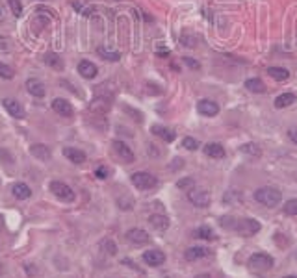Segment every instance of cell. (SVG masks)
Returning <instances> with one entry per match:
<instances>
[{
  "instance_id": "6da1fadb",
  "label": "cell",
  "mask_w": 297,
  "mask_h": 278,
  "mask_svg": "<svg viewBox=\"0 0 297 278\" xmlns=\"http://www.w3.org/2000/svg\"><path fill=\"white\" fill-rule=\"evenodd\" d=\"M282 199V193L275 187H260L255 191V201L266 208H277Z\"/></svg>"
},
{
  "instance_id": "7a4b0ae2",
  "label": "cell",
  "mask_w": 297,
  "mask_h": 278,
  "mask_svg": "<svg viewBox=\"0 0 297 278\" xmlns=\"http://www.w3.org/2000/svg\"><path fill=\"white\" fill-rule=\"evenodd\" d=\"M51 191L58 197L59 201H63V202H73L75 201V191L67 184H63V182H58V180L51 182Z\"/></svg>"
},
{
  "instance_id": "3957f363",
  "label": "cell",
  "mask_w": 297,
  "mask_h": 278,
  "mask_svg": "<svg viewBox=\"0 0 297 278\" xmlns=\"http://www.w3.org/2000/svg\"><path fill=\"white\" fill-rule=\"evenodd\" d=\"M130 180H132V184L136 185L137 189H153L158 184L156 177H153L151 173H134Z\"/></svg>"
},
{
  "instance_id": "277c9868",
  "label": "cell",
  "mask_w": 297,
  "mask_h": 278,
  "mask_svg": "<svg viewBox=\"0 0 297 278\" xmlns=\"http://www.w3.org/2000/svg\"><path fill=\"white\" fill-rule=\"evenodd\" d=\"M249 267H253V269H271L273 258L266 253H256L249 258Z\"/></svg>"
},
{
  "instance_id": "5b68a950",
  "label": "cell",
  "mask_w": 297,
  "mask_h": 278,
  "mask_svg": "<svg viewBox=\"0 0 297 278\" xmlns=\"http://www.w3.org/2000/svg\"><path fill=\"white\" fill-rule=\"evenodd\" d=\"M2 106L8 110V113L11 117H15V119L26 117V111L25 108H23V104L19 101H15V99H4V101H2Z\"/></svg>"
},
{
  "instance_id": "8992f818",
  "label": "cell",
  "mask_w": 297,
  "mask_h": 278,
  "mask_svg": "<svg viewBox=\"0 0 297 278\" xmlns=\"http://www.w3.org/2000/svg\"><path fill=\"white\" fill-rule=\"evenodd\" d=\"M188 199L197 208H206L210 204V195L206 193V191H203V189H191L188 193Z\"/></svg>"
},
{
  "instance_id": "52a82bcc",
  "label": "cell",
  "mask_w": 297,
  "mask_h": 278,
  "mask_svg": "<svg viewBox=\"0 0 297 278\" xmlns=\"http://www.w3.org/2000/svg\"><path fill=\"white\" fill-rule=\"evenodd\" d=\"M111 147H113L115 154H117L125 163H132V161H134V152L128 149V145H125L123 141H113Z\"/></svg>"
},
{
  "instance_id": "ba28073f",
  "label": "cell",
  "mask_w": 297,
  "mask_h": 278,
  "mask_svg": "<svg viewBox=\"0 0 297 278\" xmlns=\"http://www.w3.org/2000/svg\"><path fill=\"white\" fill-rule=\"evenodd\" d=\"M52 110L61 117H73V106L65 99H54L52 101Z\"/></svg>"
},
{
  "instance_id": "9c48e42d",
  "label": "cell",
  "mask_w": 297,
  "mask_h": 278,
  "mask_svg": "<svg viewBox=\"0 0 297 278\" xmlns=\"http://www.w3.org/2000/svg\"><path fill=\"white\" fill-rule=\"evenodd\" d=\"M197 110H199V113L206 115V117H214V115L219 113V106H217L214 101L203 99V101H199V104H197Z\"/></svg>"
},
{
  "instance_id": "30bf717a",
  "label": "cell",
  "mask_w": 297,
  "mask_h": 278,
  "mask_svg": "<svg viewBox=\"0 0 297 278\" xmlns=\"http://www.w3.org/2000/svg\"><path fill=\"white\" fill-rule=\"evenodd\" d=\"M127 239L132 245H145L149 243V234L141 228H132L127 232Z\"/></svg>"
},
{
  "instance_id": "8fae6325",
  "label": "cell",
  "mask_w": 297,
  "mask_h": 278,
  "mask_svg": "<svg viewBox=\"0 0 297 278\" xmlns=\"http://www.w3.org/2000/svg\"><path fill=\"white\" fill-rule=\"evenodd\" d=\"M26 89L28 93L32 95V97H37V99H41L45 97V84H43L41 80H37V78H28L26 80Z\"/></svg>"
},
{
  "instance_id": "7c38bea8",
  "label": "cell",
  "mask_w": 297,
  "mask_h": 278,
  "mask_svg": "<svg viewBox=\"0 0 297 278\" xmlns=\"http://www.w3.org/2000/svg\"><path fill=\"white\" fill-rule=\"evenodd\" d=\"M143 261L147 265H151V267H158V265H162L165 261V254L162 251H147L143 254Z\"/></svg>"
},
{
  "instance_id": "4fadbf2b",
  "label": "cell",
  "mask_w": 297,
  "mask_h": 278,
  "mask_svg": "<svg viewBox=\"0 0 297 278\" xmlns=\"http://www.w3.org/2000/svg\"><path fill=\"white\" fill-rule=\"evenodd\" d=\"M97 67H95L91 61H87V59H82L80 63H78V75L82 76V78H87V80H91L97 76Z\"/></svg>"
},
{
  "instance_id": "5bb4252c",
  "label": "cell",
  "mask_w": 297,
  "mask_h": 278,
  "mask_svg": "<svg viewBox=\"0 0 297 278\" xmlns=\"http://www.w3.org/2000/svg\"><path fill=\"white\" fill-rule=\"evenodd\" d=\"M30 154H32L34 158H37V160H43V161L51 160V156H52L51 149H49L47 145H41V143L32 145V147H30Z\"/></svg>"
},
{
  "instance_id": "9a60e30c",
  "label": "cell",
  "mask_w": 297,
  "mask_h": 278,
  "mask_svg": "<svg viewBox=\"0 0 297 278\" xmlns=\"http://www.w3.org/2000/svg\"><path fill=\"white\" fill-rule=\"evenodd\" d=\"M238 230H240L243 236H253V234H256V232L260 230V223L255 219H245L240 223Z\"/></svg>"
},
{
  "instance_id": "2e32d148",
  "label": "cell",
  "mask_w": 297,
  "mask_h": 278,
  "mask_svg": "<svg viewBox=\"0 0 297 278\" xmlns=\"http://www.w3.org/2000/svg\"><path fill=\"white\" fill-rule=\"evenodd\" d=\"M203 151H204V154H206L208 158H214V160H221V158H225V149H223L219 143L204 145Z\"/></svg>"
},
{
  "instance_id": "e0dca14e",
  "label": "cell",
  "mask_w": 297,
  "mask_h": 278,
  "mask_svg": "<svg viewBox=\"0 0 297 278\" xmlns=\"http://www.w3.org/2000/svg\"><path fill=\"white\" fill-rule=\"evenodd\" d=\"M151 132H153L154 135L162 137L163 141H167V143L175 141V137H177V134H175L173 130H169V128H165V126H162V125H154V126L151 128Z\"/></svg>"
},
{
  "instance_id": "ac0fdd59",
  "label": "cell",
  "mask_w": 297,
  "mask_h": 278,
  "mask_svg": "<svg viewBox=\"0 0 297 278\" xmlns=\"http://www.w3.org/2000/svg\"><path fill=\"white\" fill-rule=\"evenodd\" d=\"M89 110L93 111V113H106V111L110 110V101L106 99V97H97L93 102H91V106H89Z\"/></svg>"
},
{
  "instance_id": "d6986e66",
  "label": "cell",
  "mask_w": 297,
  "mask_h": 278,
  "mask_svg": "<svg viewBox=\"0 0 297 278\" xmlns=\"http://www.w3.org/2000/svg\"><path fill=\"white\" fill-rule=\"evenodd\" d=\"M63 156L67 158L69 161H73V163H84L85 161V154L82 151H78V149H73V147H67V149H63Z\"/></svg>"
},
{
  "instance_id": "ffe728a7",
  "label": "cell",
  "mask_w": 297,
  "mask_h": 278,
  "mask_svg": "<svg viewBox=\"0 0 297 278\" xmlns=\"http://www.w3.org/2000/svg\"><path fill=\"white\" fill-rule=\"evenodd\" d=\"M11 193H13V197L19 199V201H26V199H30L32 189H30L26 184H23V182H19V184H15L11 187Z\"/></svg>"
},
{
  "instance_id": "44dd1931",
  "label": "cell",
  "mask_w": 297,
  "mask_h": 278,
  "mask_svg": "<svg viewBox=\"0 0 297 278\" xmlns=\"http://www.w3.org/2000/svg\"><path fill=\"white\" fill-rule=\"evenodd\" d=\"M296 101H297V97L294 93H282V95H279V97L275 99V108H279V110L288 108V106H292Z\"/></svg>"
},
{
  "instance_id": "7402d4cb",
  "label": "cell",
  "mask_w": 297,
  "mask_h": 278,
  "mask_svg": "<svg viewBox=\"0 0 297 278\" xmlns=\"http://www.w3.org/2000/svg\"><path fill=\"white\" fill-rule=\"evenodd\" d=\"M149 223L151 227L156 228V230H167L169 228V219L165 215H151L149 217Z\"/></svg>"
},
{
  "instance_id": "603a6c76",
  "label": "cell",
  "mask_w": 297,
  "mask_h": 278,
  "mask_svg": "<svg viewBox=\"0 0 297 278\" xmlns=\"http://www.w3.org/2000/svg\"><path fill=\"white\" fill-rule=\"evenodd\" d=\"M208 254V251L206 249H203V247H191V249H188L186 251V260L188 261H195V260H201V258H204Z\"/></svg>"
},
{
  "instance_id": "cb8c5ba5",
  "label": "cell",
  "mask_w": 297,
  "mask_h": 278,
  "mask_svg": "<svg viewBox=\"0 0 297 278\" xmlns=\"http://www.w3.org/2000/svg\"><path fill=\"white\" fill-rule=\"evenodd\" d=\"M268 75L275 78V80H279V82H284V80H288L290 78V71L284 67H270L268 69Z\"/></svg>"
},
{
  "instance_id": "d4e9b609",
  "label": "cell",
  "mask_w": 297,
  "mask_h": 278,
  "mask_svg": "<svg viewBox=\"0 0 297 278\" xmlns=\"http://www.w3.org/2000/svg\"><path fill=\"white\" fill-rule=\"evenodd\" d=\"M245 87L253 93H264L266 91V85H264V82L260 80V78H249V80H245Z\"/></svg>"
},
{
  "instance_id": "484cf974",
  "label": "cell",
  "mask_w": 297,
  "mask_h": 278,
  "mask_svg": "<svg viewBox=\"0 0 297 278\" xmlns=\"http://www.w3.org/2000/svg\"><path fill=\"white\" fill-rule=\"evenodd\" d=\"M99 56L104 59H108V61H119L121 59V54L119 52H113V51H108L106 47H99Z\"/></svg>"
},
{
  "instance_id": "4316f807",
  "label": "cell",
  "mask_w": 297,
  "mask_h": 278,
  "mask_svg": "<svg viewBox=\"0 0 297 278\" xmlns=\"http://www.w3.org/2000/svg\"><path fill=\"white\" fill-rule=\"evenodd\" d=\"M45 63H47V65H51V67H54V69L63 67V61H61V58H59L58 54H47V56H45Z\"/></svg>"
},
{
  "instance_id": "83f0119b",
  "label": "cell",
  "mask_w": 297,
  "mask_h": 278,
  "mask_svg": "<svg viewBox=\"0 0 297 278\" xmlns=\"http://www.w3.org/2000/svg\"><path fill=\"white\" fill-rule=\"evenodd\" d=\"M195 236L201 237V239H214V232L210 227H201L195 230Z\"/></svg>"
},
{
  "instance_id": "f1b7e54d",
  "label": "cell",
  "mask_w": 297,
  "mask_h": 278,
  "mask_svg": "<svg viewBox=\"0 0 297 278\" xmlns=\"http://www.w3.org/2000/svg\"><path fill=\"white\" fill-rule=\"evenodd\" d=\"M13 69L9 67V65H6V63H0V76L2 78H6V80H11L13 78Z\"/></svg>"
},
{
  "instance_id": "f546056e",
  "label": "cell",
  "mask_w": 297,
  "mask_h": 278,
  "mask_svg": "<svg viewBox=\"0 0 297 278\" xmlns=\"http://www.w3.org/2000/svg\"><path fill=\"white\" fill-rule=\"evenodd\" d=\"M101 247H102V249H104V251H106L108 254H111V256L117 253V247H115V243H113L111 239H104V241L101 243Z\"/></svg>"
},
{
  "instance_id": "4dcf8cb0",
  "label": "cell",
  "mask_w": 297,
  "mask_h": 278,
  "mask_svg": "<svg viewBox=\"0 0 297 278\" xmlns=\"http://www.w3.org/2000/svg\"><path fill=\"white\" fill-rule=\"evenodd\" d=\"M182 147L188 149V151H197V149H199V143H197L193 137H184V139H182Z\"/></svg>"
},
{
  "instance_id": "1f68e13d",
  "label": "cell",
  "mask_w": 297,
  "mask_h": 278,
  "mask_svg": "<svg viewBox=\"0 0 297 278\" xmlns=\"http://www.w3.org/2000/svg\"><path fill=\"white\" fill-rule=\"evenodd\" d=\"M9 8L13 11V15L15 17H21V13H23V6H21V2L19 0H8Z\"/></svg>"
},
{
  "instance_id": "d6a6232c",
  "label": "cell",
  "mask_w": 297,
  "mask_h": 278,
  "mask_svg": "<svg viewBox=\"0 0 297 278\" xmlns=\"http://www.w3.org/2000/svg\"><path fill=\"white\" fill-rule=\"evenodd\" d=\"M284 211L288 215H297V199H292L288 202L284 204Z\"/></svg>"
},
{
  "instance_id": "836d02e7",
  "label": "cell",
  "mask_w": 297,
  "mask_h": 278,
  "mask_svg": "<svg viewBox=\"0 0 297 278\" xmlns=\"http://www.w3.org/2000/svg\"><path fill=\"white\" fill-rule=\"evenodd\" d=\"M180 43H182L184 47H191V49H193V47L197 45V39L191 34H184L182 37H180Z\"/></svg>"
},
{
  "instance_id": "e575fe53",
  "label": "cell",
  "mask_w": 297,
  "mask_h": 278,
  "mask_svg": "<svg viewBox=\"0 0 297 278\" xmlns=\"http://www.w3.org/2000/svg\"><path fill=\"white\" fill-rule=\"evenodd\" d=\"M242 151L245 152V154H253V156H258L260 154V149H258V145L255 143H247L242 147Z\"/></svg>"
},
{
  "instance_id": "d590c367",
  "label": "cell",
  "mask_w": 297,
  "mask_h": 278,
  "mask_svg": "<svg viewBox=\"0 0 297 278\" xmlns=\"http://www.w3.org/2000/svg\"><path fill=\"white\" fill-rule=\"evenodd\" d=\"M178 187H180V189L193 187V178H184V180H178Z\"/></svg>"
},
{
  "instance_id": "8d00e7d4",
  "label": "cell",
  "mask_w": 297,
  "mask_h": 278,
  "mask_svg": "<svg viewBox=\"0 0 297 278\" xmlns=\"http://www.w3.org/2000/svg\"><path fill=\"white\" fill-rule=\"evenodd\" d=\"M182 61H184V63H186V65H188L189 69H195V71H197L199 67H201V65H199V63H197V61H195L193 58H182Z\"/></svg>"
},
{
  "instance_id": "74e56055",
  "label": "cell",
  "mask_w": 297,
  "mask_h": 278,
  "mask_svg": "<svg viewBox=\"0 0 297 278\" xmlns=\"http://www.w3.org/2000/svg\"><path fill=\"white\" fill-rule=\"evenodd\" d=\"M288 137L297 145V126L296 128H290V130H288Z\"/></svg>"
},
{
  "instance_id": "f35d334b",
  "label": "cell",
  "mask_w": 297,
  "mask_h": 278,
  "mask_svg": "<svg viewBox=\"0 0 297 278\" xmlns=\"http://www.w3.org/2000/svg\"><path fill=\"white\" fill-rule=\"evenodd\" d=\"M97 177H99V178H106V177H108V171H106V167H99V169H97Z\"/></svg>"
},
{
  "instance_id": "ab89813d",
  "label": "cell",
  "mask_w": 297,
  "mask_h": 278,
  "mask_svg": "<svg viewBox=\"0 0 297 278\" xmlns=\"http://www.w3.org/2000/svg\"><path fill=\"white\" fill-rule=\"evenodd\" d=\"M195 278H212V277H210V275H197Z\"/></svg>"
},
{
  "instance_id": "60d3db41",
  "label": "cell",
  "mask_w": 297,
  "mask_h": 278,
  "mask_svg": "<svg viewBox=\"0 0 297 278\" xmlns=\"http://www.w3.org/2000/svg\"><path fill=\"white\" fill-rule=\"evenodd\" d=\"M284 278H297V277H284Z\"/></svg>"
},
{
  "instance_id": "b9f144b4",
  "label": "cell",
  "mask_w": 297,
  "mask_h": 278,
  "mask_svg": "<svg viewBox=\"0 0 297 278\" xmlns=\"http://www.w3.org/2000/svg\"><path fill=\"white\" fill-rule=\"evenodd\" d=\"M0 228H2V227H0Z\"/></svg>"
}]
</instances>
